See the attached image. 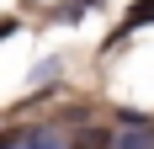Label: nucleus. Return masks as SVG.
<instances>
[{
    "mask_svg": "<svg viewBox=\"0 0 154 149\" xmlns=\"http://www.w3.org/2000/svg\"><path fill=\"white\" fill-rule=\"evenodd\" d=\"M143 21H154V0H138L133 16H128V27H143Z\"/></svg>",
    "mask_w": 154,
    "mask_h": 149,
    "instance_id": "obj_2",
    "label": "nucleus"
},
{
    "mask_svg": "<svg viewBox=\"0 0 154 149\" xmlns=\"http://www.w3.org/2000/svg\"><path fill=\"white\" fill-rule=\"evenodd\" d=\"M112 149H154V138H149V133H122Z\"/></svg>",
    "mask_w": 154,
    "mask_h": 149,
    "instance_id": "obj_1",
    "label": "nucleus"
}]
</instances>
